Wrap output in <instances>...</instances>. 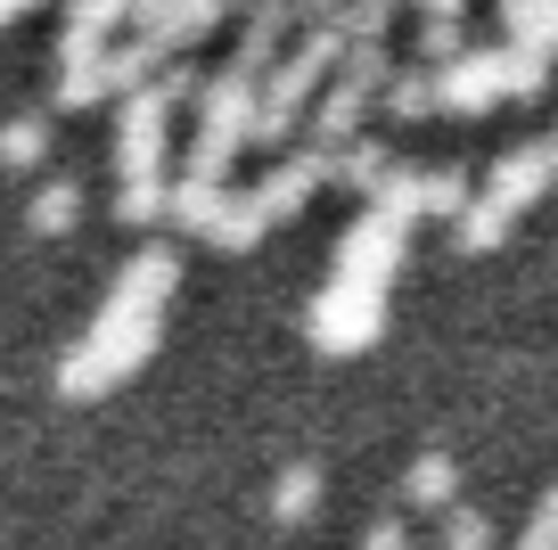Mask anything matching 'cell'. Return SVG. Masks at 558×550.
<instances>
[{"instance_id":"cell-18","label":"cell","mask_w":558,"mask_h":550,"mask_svg":"<svg viewBox=\"0 0 558 550\" xmlns=\"http://www.w3.org/2000/svg\"><path fill=\"white\" fill-rule=\"evenodd\" d=\"M460 50H469V17H460L452 0L427 9V17H418V67H452Z\"/></svg>"},{"instance_id":"cell-24","label":"cell","mask_w":558,"mask_h":550,"mask_svg":"<svg viewBox=\"0 0 558 550\" xmlns=\"http://www.w3.org/2000/svg\"><path fill=\"white\" fill-rule=\"evenodd\" d=\"M436 550H493V517L469 510V501H452L444 526H436Z\"/></svg>"},{"instance_id":"cell-9","label":"cell","mask_w":558,"mask_h":550,"mask_svg":"<svg viewBox=\"0 0 558 550\" xmlns=\"http://www.w3.org/2000/svg\"><path fill=\"white\" fill-rule=\"evenodd\" d=\"M369 107H378V91H362V83H345V74H337V83H329V91L313 99L304 132H320V148H345V140H362Z\"/></svg>"},{"instance_id":"cell-28","label":"cell","mask_w":558,"mask_h":550,"mask_svg":"<svg viewBox=\"0 0 558 550\" xmlns=\"http://www.w3.org/2000/svg\"><path fill=\"white\" fill-rule=\"evenodd\" d=\"M25 17V9H17V0H0V25H17Z\"/></svg>"},{"instance_id":"cell-15","label":"cell","mask_w":558,"mask_h":550,"mask_svg":"<svg viewBox=\"0 0 558 550\" xmlns=\"http://www.w3.org/2000/svg\"><path fill=\"white\" fill-rule=\"evenodd\" d=\"M378 99H386V116H395V123L436 116V67H418V58H411V67H395V74H386V91H378Z\"/></svg>"},{"instance_id":"cell-11","label":"cell","mask_w":558,"mask_h":550,"mask_svg":"<svg viewBox=\"0 0 558 550\" xmlns=\"http://www.w3.org/2000/svg\"><path fill=\"white\" fill-rule=\"evenodd\" d=\"M395 172V148H386L378 132H362V140H345V148H329V181L337 190H362V198H378V181Z\"/></svg>"},{"instance_id":"cell-14","label":"cell","mask_w":558,"mask_h":550,"mask_svg":"<svg viewBox=\"0 0 558 550\" xmlns=\"http://www.w3.org/2000/svg\"><path fill=\"white\" fill-rule=\"evenodd\" d=\"M74 214H83V181L74 172H50L34 198H25V223L41 230V239H58V230H74Z\"/></svg>"},{"instance_id":"cell-22","label":"cell","mask_w":558,"mask_h":550,"mask_svg":"<svg viewBox=\"0 0 558 550\" xmlns=\"http://www.w3.org/2000/svg\"><path fill=\"white\" fill-rule=\"evenodd\" d=\"M41 156H50V116H41V107L0 123V165H41Z\"/></svg>"},{"instance_id":"cell-16","label":"cell","mask_w":558,"mask_h":550,"mask_svg":"<svg viewBox=\"0 0 558 550\" xmlns=\"http://www.w3.org/2000/svg\"><path fill=\"white\" fill-rule=\"evenodd\" d=\"M222 198H230V181H197V172H173V206H165V223H181V230H214Z\"/></svg>"},{"instance_id":"cell-7","label":"cell","mask_w":558,"mask_h":550,"mask_svg":"<svg viewBox=\"0 0 558 550\" xmlns=\"http://www.w3.org/2000/svg\"><path fill=\"white\" fill-rule=\"evenodd\" d=\"M501 99V50H460L452 67H436V107L452 116H485Z\"/></svg>"},{"instance_id":"cell-5","label":"cell","mask_w":558,"mask_h":550,"mask_svg":"<svg viewBox=\"0 0 558 550\" xmlns=\"http://www.w3.org/2000/svg\"><path fill=\"white\" fill-rule=\"evenodd\" d=\"M313 190H329V148H320V140H313V148H288L271 172H263V181H255V206L271 214V223H288V214L313 206Z\"/></svg>"},{"instance_id":"cell-3","label":"cell","mask_w":558,"mask_h":550,"mask_svg":"<svg viewBox=\"0 0 558 550\" xmlns=\"http://www.w3.org/2000/svg\"><path fill=\"white\" fill-rule=\"evenodd\" d=\"M165 156H173V91L148 83L132 99H116V181L165 172Z\"/></svg>"},{"instance_id":"cell-8","label":"cell","mask_w":558,"mask_h":550,"mask_svg":"<svg viewBox=\"0 0 558 550\" xmlns=\"http://www.w3.org/2000/svg\"><path fill=\"white\" fill-rule=\"evenodd\" d=\"M214 25H222V9H214V0H148V9H132V34L157 41L165 58H181V41L214 34Z\"/></svg>"},{"instance_id":"cell-20","label":"cell","mask_w":558,"mask_h":550,"mask_svg":"<svg viewBox=\"0 0 558 550\" xmlns=\"http://www.w3.org/2000/svg\"><path fill=\"white\" fill-rule=\"evenodd\" d=\"M263 230H271V214L255 206V190H230V198H222V214H214V230H206V239H214V247H255Z\"/></svg>"},{"instance_id":"cell-1","label":"cell","mask_w":558,"mask_h":550,"mask_svg":"<svg viewBox=\"0 0 558 550\" xmlns=\"http://www.w3.org/2000/svg\"><path fill=\"white\" fill-rule=\"evenodd\" d=\"M173 288H181V247H140V255L116 272L107 304L90 312V328L58 354V395L90 403V395H107L116 379H132L140 361L157 354V328H165Z\"/></svg>"},{"instance_id":"cell-10","label":"cell","mask_w":558,"mask_h":550,"mask_svg":"<svg viewBox=\"0 0 558 550\" xmlns=\"http://www.w3.org/2000/svg\"><path fill=\"white\" fill-rule=\"evenodd\" d=\"M99 99H116V83H107V50H58L50 107H99Z\"/></svg>"},{"instance_id":"cell-13","label":"cell","mask_w":558,"mask_h":550,"mask_svg":"<svg viewBox=\"0 0 558 550\" xmlns=\"http://www.w3.org/2000/svg\"><path fill=\"white\" fill-rule=\"evenodd\" d=\"M452 493H460V461L452 452H418L411 477H402V501L411 510H452Z\"/></svg>"},{"instance_id":"cell-17","label":"cell","mask_w":558,"mask_h":550,"mask_svg":"<svg viewBox=\"0 0 558 550\" xmlns=\"http://www.w3.org/2000/svg\"><path fill=\"white\" fill-rule=\"evenodd\" d=\"M165 206H173V172H140V181H116V223L148 230V223H165Z\"/></svg>"},{"instance_id":"cell-2","label":"cell","mask_w":558,"mask_h":550,"mask_svg":"<svg viewBox=\"0 0 558 550\" xmlns=\"http://www.w3.org/2000/svg\"><path fill=\"white\" fill-rule=\"evenodd\" d=\"M304 337H313L320 354H369V345L386 337V296H378V288H345V279H329V288L304 304Z\"/></svg>"},{"instance_id":"cell-27","label":"cell","mask_w":558,"mask_h":550,"mask_svg":"<svg viewBox=\"0 0 558 550\" xmlns=\"http://www.w3.org/2000/svg\"><path fill=\"white\" fill-rule=\"evenodd\" d=\"M353 550H411V526H402V517H378V526H362Z\"/></svg>"},{"instance_id":"cell-19","label":"cell","mask_w":558,"mask_h":550,"mask_svg":"<svg viewBox=\"0 0 558 550\" xmlns=\"http://www.w3.org/2000/svg\"><path fill=\"white\" fill-rule=\"evenodd\" d=\"M452 239H460V255H493V247L509 239V214L493 206V198H469V206L452 214Z\"/></svg>"},{"instance_id":"cell-25","label":"cell","mask_w":558,"mask_h":550,"mask_svg":"<svg viewBox=\"0 0 558 550\" xmlns=\"http://www.w3.org/2000/svg\"><path fill=\"white\" fill-rule=\"evenodd\" d=\"M542 83H550V58H534V50H509V41H501V99H534Z\"/></svg>"},{"instance_id":"cell-23","label":"cell","mask_w":558,"mask_h":550,"mask_svg":"<svg viewBox=\"0 0 558 550\" xmlns=\"http://www.w3.org/2000/svg\"><path fill=\"white\" fill-rule=\"evenodd\" d=\"M460 206H469V172L460 165H418V214H444V223H452Z\"/></svg>"},{"instance_id":"cell-12","label":"cell","mask_w":558,"mask_h":550,"mask_svg":"<svg viewBox=\"0 0 558 550\" xmlns=\"http://www.w3.org/2000/svg\"><path fill=\"white\" fill-rule=\"evenodd\" d=\"M501 34H509V50L558 58V0H509V9H501Z\"/></svg>"},{"instance_id":"cell-21","label":"cell","mask_w":558,"mask_h":550,"mask_svg":"<svg viewBox=\"0 0 558 550\" xmlns=\"http://www.w3.org/2000/svg\"><path fill=\"white\" fill-rule=\"evenodd\" d=\"M313 510H320V468H313V461H296L288 477L271 485V517H279V526H304Z\"/></svg>"},{"instance_id":"cell-29","label":"cell","mask_w":558,"mask_h":550,"mask_svg":"<svg viewBox=\"0 0 558 550\" xmlns=\"http://www.w3.org/2000/svg\"><path fill=\"white\" fill-rule=\"evenodd\" d=\"M542 148H550V172H558V132H550V140H542Z\"/></svg>"},{"instance_id":"cell-6","label":"cell","mask_w":558,"mask_h":550,"mask_svg":"<svg viewBox=\"0 0 558 550\" xmlns=\"http://www.w3.org/2000/svg\"><path fill=\"white\" fill-rule=\"evenodd\" d=\"M550 181H558V172H550V148H542V140H518V148H501V156H493V172H485V198L509 214V223H518V214L534 206V198L550 190Z\"/></svg>"},{"instance_id":"cell-26","label":"cell","mask_w":558,"mask_h":550,"mask_svg":"<svg viewBox=\"0 0 558 550\" xmlns=\"http://www.w3.org/2000/svg\"><path fill=\"white\" fill-rule=\"evenodd\" d=\"M518 550H558V485L534 501V517H525V534H518Z\"/></svg>"},{"instance_id":"cell-4","label":"cell","mask_w":558,"mask_h":550,"mask_svg":"<svg viewBox=\"0 0 558 550\" xmlns=\"http://www.w3.org/2000/svg\"><path fill=\"white\" fill-rule=\"evenodd\" d=\"M402 263H411V230L362 206V214L345 223V239H337V272H329V279H345V288H378V296H386Z\"/></svg>"}]
</instances>
